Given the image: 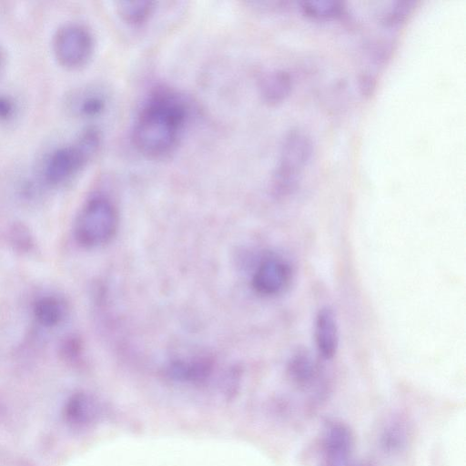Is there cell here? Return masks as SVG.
Instances as JSON below:
<instances>
[{
	"label": "cell",
	"mask_w": 466,
	"mask_h": 466,
	"mask_svg": "<svg viewBox=\"0 0 466 466\" xmlns=\"http://www.w3.org/2000/svg\"><path fill=\"white\" fill-rule=\"evenodd\" d=\"M5 67V56L0 47V76L3 74Z\"/></svg>",
	"instance_id": "cell-21"
},
{
	"label": "cell",
	"mask_w": 466,
	"mask_h": 466,
	"mask_svg": "<svg viewBox=\"0 0 466 466\" xmlns=\"http://www.w3.org/2000/svg\"><path fill=\"white\" fill-rule=\"evenodd\" d=\"M16 111L15 101L5 95H0V122H6L12 119Z\"/></svg>",
	"instance_id": "cell-19"
},
{
	"label": "cell",
	"mask_w": 466,
	"mask_h": 466,
	"mask_svg": "<svg viewBox=\"0 0 466 466\" xmlns=\"http://www.w3.org/2000/svg\"><path fill=\"white\" fill-rule=\"evenodd\" d=\"M300 9L314 18L339 17L345 12L343 3L338 0H304L300 2Z\"/></svg>",
	"instance_id": "cell-16"
},
{
	"label": "cell",
	"mask_w": 466,
	"mask_h": 466,
	"mask_svg": "<svg viewBox=\"0 0 466 466\" xmlns=\"http://www.w3.org/2000/svg\"><path fill=\"white\" fill-rule=\"evenodd\" d=\"M293 279L290 263L278 255H268L257 266L251 284L264 297H276L285 292Z\"/></svg>",
	"instance_id": "cell-6"
},
{
	"label": "cell",
	"mask_w": 466,
	"mask_h": 466,
	"mask_svg": "<svg viewBox=\"0 0 466 466\" xmlns=\"http://www.w3.org/2000/svg\"><path fill=\"white\" fill-rule=\"evenodd\" d=\"M314 338L319 355L331 360L339 345V332L336 315L329 306L322 307L315 318Z\"/></svg>",
	"instance_id": "cell-9"
},
{
	"label": "cell",
	"mask_w": 466,
	"mask_h": 466,
	"mask_svg": "<svg viewBox=\"0 0 466 466\" xmlns=\"http://www.w3.org/2000/svg\"><path fill=\"white\" fill-rule=\"evenodd\" d=\"M360 88L363 95L369 96L373 92L376 85V79L372 75L362 74L360 76Z\"/></svg>",
	"instance_id": "cell-20"
},
{
	"label": "cell",
	"mask_w": 466,
	"mask_h": 466,
	"mask_svg": "<svg viewBox=\"0 0 466 466\" xmlns=\"http://www.w3.org/2000/svg\"><path fill=\"white\" fill-rule=\"evenodd\" d=\"M94 37L90 30L78 23L60 26L53 38V51L58 63L67 68L84 66L94 51Z\"/></svg>",
	"instance_id": "cell-5"
},
{
	"label": "cell",
	"mask_w": 466,
	"mask_h": 466,
	"mask_svg": "<svg viewBox=\"0 0 466 466\" xmlns=\"http://www.w3.org/2000/svg\"><path fill=\"white\" fill-rule=\"evenodd\" d=\"M292 87L291 75L284 69H273L261 76L258 90L263 100L277 104L285 99Z\"/></svg>",
	"instance_id": "cell-12"
},
{
	"label": "cell",
	"mask_w": 466,
	"mask_h": 466,
	"mask_svg": "<svg viewBox=\"0 0 466 466\" xmlns=\"http://www.w3.org/2000/svg\"><path fill=\"white\" fill-rule=\"evenodd\" d=\"M107 106V96L97 86L73 91L66 100V108L76 116L91 118L100 116Z\"/></svg>",
	"instance_id": "cell-10"
},
{
	"label": "cell",
	"mask_w": 466,
	"mask_h": 466,
	"mask_svg": "<svg viewBox=\"0 0 466 466\" xmlns=\"http://www.w3.org/2000/svg\"><path fill=\"white\" fill-rule=\"evenodd\" d=\"M188 115L187 104L181 96L169 89H156L136 117L132 129L135 147L149 157L170 154L178 144Z\"/></svg>",
	"instance_id": "cell-1"
},
{
	"label": "cell",
	"mask_w": 466,
	"mask_h": 466,
	"mask_svg": "<svg viewBox=\"0 0 466 466\" xmlns=\"http://www.w3.org/2000/svg\"><path fill=\"white\" fill-rule=\"evenodd\" d=\"M37 323L46 328L58 326L67 314L66 301L56 295H45L37 299L33 307Z\"/></svg>",
	"instance_id": "cell-14"
},
{
	"label": "cell",
	"mask_w": 466,
	"mask_h": 466,
	"mask_svg": "<svg viewBox=\"0 0 466 466\" xmlns=\"http://www.w3.org/2000/svg\"><path fill=\"white\" fill-rule=\"evenodd\" d=\"M101 137L97 129L87 128L73 143L53 150L45 161V179L53 185L76 176L98 151Z\"/></svg>",
	"instance_id": "cell-4"
},
{
	"label": "cell",
	"mask_w": 466,
	"mask_h": 466,
	"mask_svg": "<svg viewBox=\"0 0 466 466\" xmlns=\"http://www.w3.org/2000/svg\"><path fill=\"white\" fill-rule=\"evenodd\" d=\"M312 154L313 141L307 132L292 128L286 133L271 179V191L275 198H285L296 191L301 173Z\"/></svg>",
	"instance_id": "cell-2"
},
{
	"label": "cell",
	"mask_w": 466,
	"mask_h": 466,
	"mask_svg": "<svg viewBox=\"0 0 466 466\" xmlns=\"http://www.w3.org/2000/svg\"><path fill=\"white\" fill-rule=\"evenodd\" d=\"M353 446V434L347 424L336 420L326 422L320 438L324 466H349Z\"/></svg>",
	"instance_id": "cell-7"
},
{
	"label": "cell",
	"mask_w": 466,
	"mask_h": 466,
	"mask_svg": "<svg viewBox=\"0 0 466 466\" xmlns=\"http://www.w3.org/2000/svg\"><path fill=\"white\" fill-rule=\"evenodd\" d=\"M289 379L299 389H314L319 398L320 393V370L311 353L305 348H297L287 364Z\"/></svg>",
	"instance_id": "cell-8"
},
{
	"label": "cell",
	"mask_w": 466,
	"mask_h": 466,
	"mask_svg": "<svg viewBox=\"0 0 466 466\" xmlns=\"http://www.w3.org/2000/svg\"><path fill=\"white\" fill-rule=\"evenodd\" d=\"M155 9V2L149 0L119 1L116 10L123 21L139 25L147 22Z\"/></svg>",
	"instance_id": "cell-15"
},
{
	"label": "cell",
	"mask_w": 466,
	"mask_h": 466,
	"mask_svg": "<svg viewBox=\"0 0 466 466\" xmlns=\"http://www.w3.org/2000/svg\"><path fill=\"white\" fill-rule=\"evenodd\" d=\"M408 420L400 415L390 417L379 431V446L388 455H398L405 451L410 440Z\"/></svg>",
	"instance_id": "cell-11"
},
{
	"label": "cell",
	"mask_w": 466,
	"mask_h": 466,
	"mask_svg": "<svg viewBox=\"0 0 466 466\" xmlns=\"http://www.w3.org/2000/svg\"><path fill=\"white\" fill-rule=\"evenodd\" d=\"M212 367V361L208 358L179 359L171 362L167 368V373L176 380L198 382L204 380L209 376Z\"/></svg>",
	"instance_id": "cell-13"
},
{
	"label": "cell",
	"mask_w": 466,
	"mask_h": 466,
	"mask_svg": "<svg viewBox=\"0 0 466 466\" xmlns=\"http://www.w3.org/2000/svg\"><path fill=\"white\" fill-rule=\"evenodd\" d=\"M350 466H370V465H368V464H366V463H361V462H360V463H355V464H353V465H350Z\"/></svg>",
	"instance_id": "cell-22"
},
{
	"label": "cell",
	"mask_w": 466,
	"mask_h": 466,
	"mask_svg": "<svg viewBox=\"0 0 466 466\" xmlns=\"http://www.w3.org/2000/svg\"><path fill=\"white\" fill-rule=\"evenodd\" d=\"M118 228V213L113 201L96 195L80 208L74 226L76 242L84 248H97L108 243Z\"/></svg>",
	"instance_id": "cell-3"
},
{
	"label": "cell",
	"mask_w": 466,
	"mask_h": 466,
	"mask_svg": "<svg viewBox=\"0 0 466 466\" xmlns=\"http://www.w3.org/2000/svg\"><path fill=\"white\" fill-rule=\"evenodd\" d=\"M415 2L412 0H399L385 8L380 15V21L387 26H395L402 23L411 13Z\"/></svg>",
	"instance_id": "cell-17"
},
{
	"label": "cell",
	"mask_w": 466,
	"mask_h": 466,
	"mask_svg": "<svg viewBox=\"0 0 466 466\" xmlns=\"http://www.w3.org/2000/svg\"><path fill=\"white\" fill-rule=\"evenodd\" d=\"M10 238L12 244L20 250H28L33 244L29 231L20 224L11 229Z\"/></svg>",
	"instance_id": "cell-18"
}]
</instances>
